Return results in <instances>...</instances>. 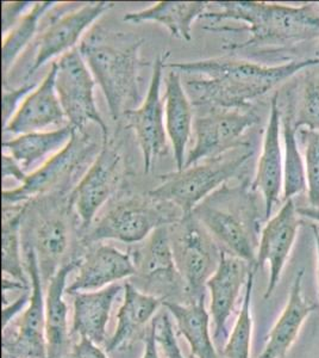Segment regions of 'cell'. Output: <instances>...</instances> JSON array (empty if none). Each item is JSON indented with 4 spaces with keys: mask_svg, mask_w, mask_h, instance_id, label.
<instances>
[{
    "mask_svg": "<svg viewBox=\"0 0 319 358\" xmlns=\"http://www.w3.org/2000/svg\"><path fill=\"white\" fill-rule=\"evenodd\" d=\"M121 292H124V285L114 283L103 289L73 294L72 336L87 338L98 345L105 344L110 314Z\"/></svg>",
    "mask_w": 319,
    "mask_h": 358,
    "instance_id": "26",
    "label": "cell"
},
{
    "mask_svg": "<svg viewBox=\"0 0 319 358\" xmlns=\"http://www.w3.org/2000/svg\"><path fill=\"white\" fill-rule=\"evenodd\" d=\"M57 62H52L50 69L40 85L29 94L3 131L4 134L22 135L45 131L48 127L66 126L65 113L62 110L55 87Z\"/></svg>",
    "mask_w": 319,
    "mask_h": 358,
    "instance_id": "21",
    "label": "cell"
},
{
    "mask_svg": "<svg viewBox=\"0 0 319 358\" xmlns=\"http://www.w3.org/2000/svg\"><path fill=\"white\" fill-rule=\"evenodd\" d=\"M214 11L202 18L210 21L204 27L214 33L246 31L248 38L226 43L223 48L236 50H269V47L295 45L319 37V1L300 6L265 1H214Z\"/></svg>",
    "mask_w": 319,
    "mask_h": 358,
    "instance_id": "2",
    "label": "cell"
},
{
    "mask_svg": "<svg viewBox=\"0 0 319 358\" xmlns=\"http://www.w3.org/2000/svg\"><path fill=\"white\" fill-rule=\"evenodd\" d=\"M113 6L114 4L110 1L85 3L80 6L64 5L60 15L55 13V16L50 18V23L37 36L33 62L23 78L25 83H28L29 78L33 77L47 62H52L55 57L60 59L77 48L84 34L94 28L96 21Z\"/></svg>",
    "mask_w": 319,
    "mask_h": 358,
    "instance_id": "14",
    "label": "cell"
},
{
    "mask_svg": "<svg viewBox=\"0 0 319 358\" xmlns=\"http://www.w3.org/2000/svg\"><path fill=\"white\" fill-rule=\"evenodd\" d=\"M210 8L209 1H158L141 11L126 13L124 22L144 23L154 22L165 27L170 36L181 41L192 40L194 22L202 18Z\"/></svg>",
    "mask_w": 319,
    "mask_h": 358,
    "instance_id": "27",
    "label": "cell"
},
{
    "mask_svg": "<svg viewBox=\"0 0 319 358\" xmlns=\"http://www.w3.org/2000/svg\"><path fill=\"white\" fill-rule=\"evenodd\" d=\"M303 277L304 270L295 275L286 305L269 331L262 352L256 358H287L307 317L317 310V306L304 296Z\"/></svg>",
    "mask_w": 319,
    "mask_h": 358,
    "instance_id": "24",
    "label": "cell"
},
{
    "mask_svg": "<svg viewBox=\"0 0 319 358\" xmlns=\"http://www.w3.org/2000/svg\"><path fill=\"white\" fill-rule=\"evenodd\" d=\"M317 59H319V42L318 45H317V49H316V57Z\"/></svg>",
    "mask_w": 319,
    "mask_h": 358,
    "instance_id": "43",
    "label": "cell"
},
{
    "mask_svg": "<svg viewBox=\"0 0 319 358\" xmlns=\"http://www.w3.org/2000/svg\"><path fill=\"white\" fill-rule=\"evenodd\" d=\"M75 128L71 124L57 128L54 131H34L18 135L13 140H4L5 153L16 159L25 172H29L40 163L64 150L73 138Z\"/></svg>",
    "mask_w": 319,
    "mask_h": 358,
    "instance_id": "29",
    "label": "cell"
},
{
    "mask_svg": "<svg viewBox=\"0 0 319 358\" xmlns=\"http://www.w3.org/2000/svg\"><path fill=\"white\" fill-rule=\"evenodd\" d=\"M97 138L87 129L75 131L68 145L29 173L24 183L4 189L3 207H16L54 192H72L101 152Z\"/></svg>",
    "mask_w": 319,
    "mask_h": 358,
    "instance_id": "7",
    "label": "cell"
},
{
    "mask_svg": "<svg viewBox=\"0 0 319 358\" xmlns=\"http://www.w3.org/2000/svg\"><path fill=\"white\" fill-rule=\"evenodd\" d=\"M77 276L67 287L68 295L94 292L135 276V266L129 253L111 245H89L82 250Z\"/></svg>",
    "mask_w": 319,
    "mask_h": 358,
    "instance_id": "20",
    "label": "cell"
},
{
    "mask_svg": "<svg viewBox=\"0 0 319 358\" xmlns=\"http://www.w3.org/2000/svg\"><path fill=\"white\" fill-rule=\"evenodd\" d=\"M165 102V121L167 136L173 150L177 171H181L186 162L187 145L193 134V104L182 83L181 74L170 69L167 76Z\"/></svg>",
    "mask_w": 319,
    "mask_h": 358,
    "instance_id": "25",
    "label": "cell"
},
{
    "mask_svg": "<svg viewBox=\"0 0 319 358\" xmlns=\"http://www.w3.org/2000/svg\"><path fill=\"white\" fill-rule=\"evenodd\" d=\"M143 343H144V350H143L141 358H160L158 343L156 341L154 320L151 325L149 326V329L147 331L146 336L143 338Z\"/></svg>",
    "mask_w": 319,
    "mask_h": 358,
    "instance_id": "40",
    "label": "cell"
},
{
    "mask_svg": "<svg viewBox=\"0 0 319 358\" xmlns=\"http://www.w3.org/2000/svg\"><path fill=\"white\" fill-rule=\"evenodd\" d=\"M144 40L135 34L101 25L89 30L79 45L94 80L101 86L114 122L141 104V48Z\"/></svg>",
    "mask_w": 319,
    "mask_h": 358,
    "instance_id": "3",
    "label": "cell"
},
{
    "mask_svg": "<svg viewBox=\"0 0 319 358\" xmlns=\"http://www.w3.org/2000/svg\"><path fill=\"white\" fill-rule=\"evenodd\" d=\"M293 126L299 129L319 131V74L310 76L305 80L302 101L295 117L292 116Z\"/></svg>",
    "mask_w": 319,
    "mask_h": 358,
    "instance_id": "35",
    "label": "cell"
},
{
    "mask_svg": "<svg viewBox=\"0 0 319 358\" xmlns=\"http://www.w3.org/2000/svg\"><path fill=\"white\" fill-rule=\"evenodd\" d=\"M98 220L80 238L81 248L103 241L140 244L158 228L181 220L184 213L174 204L153 196L133 192L116 194Z\"/></svg>",
    "mask_w": 319,
    "mask_h": 358,
    "instance_id": "6",
    "label": "cell"
},
{
    "mask_svg": "<svg viewBox=\"0 0 319 358\" xmlns=\"http://www.w3.org/2000/svg\"><path fill=\"white\" fill-rule=\"evenodd\" d=\"M82 253L71 257L47 285L45 292V339L47 358H67L72 350V332L69 331L68 306L65 301L67 278L77 271Z\"/></svg>",
    "mask_w": 319,
    "mask_h": 358,
    "instance_id": "22",
    "label": "cell"
},
{
    "mask_svg": "<svg viewBox=\"0 0 319 358\" xmlns=\"http://www.w3.org/2000/svg\"><path fill=\"white\" fill-rule=\"evenodd\" d=\"M281 135L283 143V200L285 202L306 192V175L292 115L281 114Z\"/></svg>",
    "mask_w": 319,
    "mask_h": 358,
    "instance_id": "32",
    "label": "cell"
},
{
    "mask_svg": "<svg viewBox=\"0 0 319 358\" xmlns=\"http://www.w3.org/2000/svg\"><path fill=\"white\" fill-rule=\"evenodd\" d=\"M174 261L181 276L186 303L207 296V283L218 266L222 250L191 213L168 226Z\"/></svg>",
    "mask_w": 319,
    "mask_h": 358,
    "instance_id": "9",
    "label": "cell"
},
{
    "mask_svg": "<svg viewBox=\"0 0 319 358\" xmlns=\"http://www.w3.org/2000/svg\"><path fill=\"white\" fill-rule=\"evenodd\" d=\"M297 134L304 146L309 206L319 207V131L299 129Z\"/></svg>",
    "mask_w": 319,
    "mask_h": 358,
    "instance_id": "34",
    "label": "cell"
},
{
    "mask_svg": "<svg viewBox=\"0 0 319 358\" xmlns=\"http://www.w3.org/2000/svg\"><path fill=\"white\" fill-rule=\"evenodd\" d=\"M253 155L254 148L246 143L217 158L162 176V183L150 190L149 195L174 204L184 215L191 214L207 196L230 182Z\"/></svg>",
    "mask_w": 319,
    "mask_h": 358,
    "instance_id": "8",
    "label": "cell"
},
{
    "mask_svg": "<svg viewBox=\"0 0 319 358\" xmlns=\"http://www.w3.org/2000/svg\"><path fill=\"white\" fill-rule=\"evenodd\" d=\"M299 217L293 200H287L279 212L263 224L256 259L251 268L258 273L265 265L269 266V278L263 295L265 300L271 299L281 281L283 268L298 236Z\"/></svg>",
    "mask_w": 319,
    "mask_h": 358,
    "instance_id": "17",
    "label": "cell"
},
{
    "mask_svg": "<svg viewBox=\"0 0 319 358\" xmlns=\"http://www.w3.org/2000/svg\"><path fill=\"white\" fill-rule=\"evenodd\" d=\"M25 204L3 207L1 219V271L3 277L28 287L27 270L23 263L22 220Z\"/></svg>",
    "mask_w": 319,
    "mask_h": 358,
    "instance_id": "30",
    "label": "cell"
},
{
    "mask_svg": "<svg viewBox=\"0 0 319 358\" xmlns=\"http://www.w3.org/2000/svg\"><path fill=\"white\" fill-rule=\"evenodd\" d=\"M59 3L55 1H38L35 3L33 8L20 18V22L13 27L3 38L1 45V69H3V82L8 80V73L24 52L36 33L40 29L42 18L52 11ZM3 83V84H4Z\"/></svg>",
    "mask_w": 319,
    "mask_h": 358,
    "instance_id": "31",
    "label": "cell"
},
{
    "mask_svg": "<svg viewBox=\"0 0 319 358\" xmlns=\"http://www.w3.org/2000/svg\"><path fill=\"white\" fill-rule=\"evenodd\" d=\"M255 273L251 268L246 289L243 292L242 303L237 319L235 320L231 332L223 346V358H251V338H253V290H254Z\"/></svg>",
    "mask_w": 319,
    "mask_h": 358,
    "instance_id": "33",
    "label": "cell"
},
{
    "mask_svg": "<svg viewBox=\"0 0 319 358\" xmlns=\"http://www.w3.org/2000/svg\"><path fill=\"white\" fill-rule=\"evenodd\" d=\"M72 192H54L29 201L22 220V248H31L47 288L59 268L68 262L73 236H80Z\"/></svg>",
    "mask_w": 319,
    "mask_h": 358,
    "instance_id": "5",
    "label": "cell"
},
{
    "mask_svg": "<svg viewBox=\"0 0 319 358\" xmlns=\"http://www.w3.org/2000/svg\"><path fill=\"white\" fill-rule=\"evenodd\" d=\"M37 86L35 83H25L23 85H20L17 89L8 90L4 87L3 90V101H1V108H3V121L4 126L10 121V118L13 117L17 109L20 108L22 102L24 101V98L29 94H31Z\"/></svg>",
    "mask_w": 319,
    "mask_h": 358,
    "instance_id": "36",
    "label": "cell"
},
{
    "mask_svg": "<svg viewBox=\"0 0 319 358\" xmlns=\"http://www.w3.org/2000/svg\"><path fill=\"white\" fill-rule=\"evenodd\" d=\"M163 300L138 289L130 282L124 285V299L117 314V325L104 344L107 354L126 349L136 339H143L147 326L151 324ZM149 329V327H148Z\"/></svg>",
    "mask_w": 319,
    "mask_h": 358,
    "instance_id": "23",
    "label": "cell"
},
{
    "mask_svg": "<svg viewBox=\"0 0 319 358\" xmlns=\"http://www.w3.org/2000/svg\"><path fill=\"white\" fill-rule=\"evenodd\" d=\"M1 175H3L4 180L13 178L18 183L23 184L28 178L29 173L23 170V167L20 166V164L17 162L16 159L4 152L1 157Z\"/></svg>",
    "mask_w": 319,
    "mask_h": 358,
    "instance_id": "39",
    "label": "cell"
},
{
    "mask_svg": "<svg viewBox=\"0 0 319 358\" xmlns=\"http://www.w3.org/2000/svg\"><path fill=\"white\" fill-rule=\"evenodd\" d=\"M312 233L315 236L316 250H317V278H318L319 289V224H312Z\"/></svg>",
    "mask_w": 319,
    "mask_h": 358,
    "instance_id": "42",
    "label": "cell"
},
{
    "mask_svg": "<svg viewBox=\"0 0 319 358\" xmlns=\"http://www.w3.org/2000/svg\"><path fill=\"white\" fill-rule=\"evenodd\" d=\"M251 270L248 262L222 251L218 266L207 281V289L211 296L209 312L214 322V342L218 344L228 339V322L234 313L241 292L246 289Z\"/></svg>",
    "mask_w": 319,
    "mask_h": 358,
    "instance_id": "18",
    "label": "cell"
},
{
    "mask_svg": "<svg viewBox=\"0 0 319 358\" xmlns=\"http://www.w3.org/2000/svg\"><path fill=\"white\" fill-rule=\"evenodd\" d=\"M163 307L173 317L194 358H219L211 337L210 312L207 310L205 299L191 303L165 301Z\"/></svg>",
    "mask_w": 319,
    "mask_h": 358,
    "instance_id": "28",
    "label": "cell"
},
{
    "mask_svg": "<svg viewBox=\"0 0 319 358\" xmlns=\"http://www.w3.org/2000/svg\"><path fill=\"white\" fill-rule=\"evenodd\" d=\"M107 352L87 338H77L67 358H107Z\"/></svg>",
    "mask_w": 319,
    "mask_h": 358,
    "instance_id": "38",
    "label": "cell"
},
{
    "mask_svg": "<svg viewBox=\"0 0 319 358\" xmlns=\"http://www.w3.org/2000/svg\"><path fill=\"white\" fill-rule=\"evenodd\" d=\"M170 52H162L154 62L153 73L146 97L141 104L129 111L124 120L138 138L143 158L144 172L149 173L154 164L168 153V136L165 121V102L161 97L163 69L167 67Z\"/></svg>",
    "mask_w": 319,
    "mask_h": 358,
    "instance_id": "16",
    "label": "cell"
},
{
    "mask_svg": "<svg viewBox=\"0 0 319 358\" xmlns=\"http://www.w3.org/2000/svg\"><path fill=\"white\" fill-rule=\"evenodd\" d=\"M298 214L302 217H306L309 220H311L313 224H319V207H297Z\"/></svg>",
    "mask_w": 319,
    "mask_h": 358,
    "instance_id": "41",
    "label": "cell"
},
{
    "mask_svg": "<svg viewBox=\"0 0 319 358\" xmlns=\"http://www.w3.org/2000/svg\"><path fill=\"white\" fill-rule=\"evenodd\" d=\"M55 62V87L67 123L77 131L87 129L94 123L99 127L103 141H106L110 138L109 127L101 117L94 101V86L97 83L80 50L73 49Z\"/></svg>",
    "mask_w": 319,
    "mask_h": 358,
    "instance_id": "11",
    "label": "cell"
},
{
    "mask_svg": "<svg viewBox=\"0 0 319 358\" xmlns=\"http://www.w3.org/2000/svg\"><path fill=\"white\" fill-rule=\"evenodd\" d=\"M205 111L194 117V143L186 157L185 166L217 158L242 146L248 141L246 131L260 122V116L253 109L202 108Z\"/></svg>",
    "mask_w": 319,
    "mask_h": 358,
    "instance_id": "12",
    "label": "cell"
},
{
    "mask_svg": "<svg viewBox=\"0 0 319 358\" xmlns=\"http://www.w3.org/2000/svg\"><path fill=\"white\" fill-rule=\"evenodd\" d=\"M128 253L135 266L131 285L163 302L186 300L185 285L174 261L168 226L155 229L140 244L131 245Z\"/></svg>",
    "mask_w": 319,
    "mask_h": 358,
    "instance_id": "10",
    "label": "cell"
},
{
    "mask_svg": "<svg viewBox=\"0 0 319 358\" xmlns=\"http://www.w3.org/2000/svg\"><path fill=\"white\" fill-rule=\"evenodd\" d=\"M31 1H4L1 3V33L3 36L20 22V18L33 8Z\"/></svg>",
    "mask_w": 319,
    "mask_h": 358,
    "instance_id": "37",
    "label": "cell"
},
{
    "mask_svg": "<svg viewBox=\"0 0 319 358\" xmlns=\"http://www.w3.org/2000/svg\"><path fill=\"white\" fill-rule=\"evenodd\" d=\"M219 248L253 266L265 216L260 212L251 183L229 182L207 196L192 210Z\"/></svg>",
    "mask_w": 319,
    "mask_h": 358,
    "instance_id": "4",
    "label": "cell"
},
{
    "mask_svg": "<svg viewBox=\"0 0 319 358\" xmlns=\"http://www.w3.org/2000/svg\"><path fill=\"white\" fill-rule=\"evenodd\" d=\"M318 66L317 57L268 66L224 57L175 62L167 67L184 74L182 83L193 108L251 109V103L287 79Z\"/></svg>",
    "mask_w": 319,
    "mask_h": 358,
    "instance_id": "1",
    "label": "cell"
},
{
    "mask_svg": "<svg viewBox=\"0 0 319 358\" xmlns=\"http://www.w3.org/2000/svg\"><path fill=\"white\" fill-rule=\"evenodd\" d=\"M23 256L31 292L13 330L3 331V357L47 358L45 285L35 252L23 248Z\"/></svg>",
    "mask_w": 319,
    "mask_h": 358,
    "instance_id": "15",
    "label": "cell"
},
{
    "mask_svg": "<svg viewBox=\"0 0 319 358\" xmlns=\"http://www.w3.org/2000/svg\"><path fill=\"white\" fill-rule=\"evenodd\" d=\"M281 110L279 94L271 98V111L263 134L262 147L251 187L263 200L265 219L269 220L283 187V148L281 147Z\"/></svg>",
    "mask_w": 319,
    "mask_h": 358,
    "instance_id": "19",
    "label": "cell"
},
{
    "mask_svg": "<svg viewBox=\"0 0 319 358\" xmlns=\"http://www.w3.org/2000/svg\"><path fill=\"white\" fill-rule=\"evenodd\" d=\"M123 173L124 162L121 147L116 140L109 138L103 141L97 158L71 192L74 212L80 221L81 236L94 224L101 208L117 194Z\"/></svg>",
    "mask_w": 319,
    "mask_h": 358,
    "instance_id": "13",
    "label": "cell"
}]
</instances>
